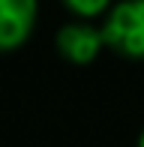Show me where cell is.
<instances>
[{
	"mask_svg": "<svg viewBox=\"0 0 144 147\" xmlns=\"http://www.w3.org/2000/svg\"><path fill=\"white\" fill-rule=\"evenodd\" d=\"M105 45L123 57H144V0H120L102 24Z\"/></svg>",
	"mask_w": 144,
	"mask_h": 147,
	"instance_id": "1",
	"label": "cell"
},
{
	"mask_svg": "<svg viewBox=\"0 0 144 147\" xmlns=\"http://www.w3.org/2000/svg\"><path fill=\"white\" fill-rule=\"evenodd\" d=\"M63 6L78 18H96L111 6V0H63Z\"/></svg>",
	"mask_w": 144,
	"mask_h": 147,
	"instance_id": "4",
	"label": "cell"
},
{
	"mask_svg": "<svg viewBox=\"0 0 144 147\" xmlns=\"http://www.w3.org/2000/svg\"><path fill=\"white\" fill-rule=\"evenodd\" d=\"M36 24V0H0V51L27 42Z\"/></svg>",
	"mask_w": 144,
	"mask_h": 147,
	"instance_id": "3",
	"label": "cell"
},
{
	"mask_svg": "<svg viewBox=\"0 0 144 147\" xmlns=\"http://www.w3.org/2000/svg\"><path fill=\"white\" fill-rule=\"evenodd\" d=\"M138 147H144V129H141V135H138Z\"/></svg>",
	"mask_w": 144,
	"mask_h": 147,
	"instance_id": "5",
	"label": "cell"
},
{
	"mask_svg": "<svg viewBox=\"0 0 144 147\" xmlns=\"http://www.w3.org/2000/svg\"><path fill=\"white\" fill-rule=\"evenodd\" d=\"M102 48H105L102 27H93L87 21H72L57 30V51L72 63H90L99 57Z\"/></svg>",
	"mask_w": 144,
	"mask_h": 147,
	"instance_id": "2",
	"label": "cell"
}]
</instances>
